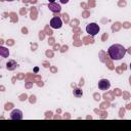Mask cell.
Segmentation results:
<instances>
[{"label": "cell", "mask_w": 131, "mask_h": 131, "mask_svg": "<svg viewBox=\"0 0 131 131\" xmlns=\"http://www.w3.org/2000/svg\"><path fill=\"white\" fill-rule=\"evenodd\" d=\"M126 52H127V49L121 44H113L107 49V53H108L111 59H113V60L122 59L125 56Z\"/></svg>", "instance_id": "obj_1"}, {"label": "cell", "mask_w": 131, "mask_h": 131, "mask_svg": "<svg viewBox=\"0 0 131 131\" xmlns=\"http://www.w3.org/2000/svg\"><path fill=\"white\" fill-rule=\"evenodd\" d=\"M99 30H100V28L96 23H90V24H88L86 26V32L92 37L97 35L99 33Z\"/></svg>", "instance_id": "obj_2"}, {"label": "cell", "mask_w": 131, "mask_h": 131, "mask_svg": "<svg viewBox=\"0 0 131 131\" xmlns=\"http://www.w3.org/2000/svg\"><path fill=\"white\" fill-rule=\"evenodd\" d=\"M49 25H50V27H51L52 29H59V28H61V26H62V20H61L60 17L54 16V17H52V18L50 19Z\"/></svg>", "instance_id": "obj_3"}, {"label": "cell", "mask_w": 131, "mask_h": 131, "mask_svg": "<svg viewBox=\"0 0 131 131\" xmlns=\"http://www.w3.org/2000/svg\"><path fill=\"white\" fill-rule=\"evenodd\" d=\"M9 118L11 120H21L23 119V112L18 108H14L11 111Z\"/></svg>", "instance_id": "obj_4"}, {"label": "cell", "mask_w": 131, "mask_h": 131, "mask_svg": "<svg viewBox=\"0 0 131 131\" xmlns=\"http://www.w3.org/2000/svg\"><path fill=\"white\" fill-rule=\"evenodd\" d=\"M111 87V82L107 80V79H101L98 81V88L102 91H105L107 90L108 88Z\"/></svg>", "instance_id": "obj_5"}, {"label": "cell", "mask_w": 131, "mask_h": 131, "mask_svg": "<svg viewBox=\"0 0 131 131\" xmlns=\"http://www.w3.org/2000/svg\"><path fill=\"white\" fill-rule=\"evenodd\" d=\"M48 8L51 12H54V13H57V12H60L61 10V6L60 4L56 3V2H52V3H49L48 4Z\"/></svg>", "instance_id": "obj_6"}, {"label": "cell", "mask_w": 131, "mask_h": 131, "mask_svg": "<svg viewBox=\"0 0 131 131\" xmlns=\"http://www.w3.org/2000/svg\"><path fill=\"white\" fill-rule=\"evenodd\" d=\"M17 67H18L17 62H16L15 60H13V59H10V60H8V61L6 62V69H7L8 71H13V70H15Z\"/></svg>", "instance_id": "obj_7"}, {"label": "cell", "mask_w": 131, "mask_h": 131, "mask_svg": "<svg viewBox=\"0 0 131 131\" xmlns=\"http://www.w3.org/2000/svg\"><path fill=\"white\" fill-rule=\"evenodd\" d=\"M0 55H1L3 58L8 57V55H9V50H8L7 48L1 46V47H0Z\"/></svg>", "instance_id": "obj_8"}, {"label": "cell", "mask_w": 131, "mask_h": 131, "mask_svg": "<svg viewBox=\"0 0 131 131\" xmlns=\"http://www.w3.org/2000/svg\"><path fill=\"white\" fill-rule=\"evenodd\" d=\"M73 94H74L75 97L79 98V97H82V95H83V91H82L81 88H75L74 91H73Z\"/></svg>", "instance_id": "obj_9"}, {"label": "cell", "mask_w": 131, "mask_h": 131, "mask_svg": "<svg viewBox=\"0 0 131 131\" xmlns=\"http://www.w3.org/2000/svg\"><path fill=\"white\" fill-rule=\"evenodd\" d=\"M59 2L62 3V4H67V3L69 2V0H59Z\"/></svg>", "instance_id": "obj_10"}, {"label": "cell", "mask_w": 131, "mask_h": 131, "mask_svg": "<svg viewBox=\"0 0 131 131\" xmlns=\"http://www.w3.org/2000/svg\"><path fill=\"white\" fill-rule=\"evenodd\" d=\"M49 1V3H52V2H55V0H48Z\"/></svg>", "instance_id": "obj_11"}, {"label": "cell", "mask_w": 131, "mask_h": 131, "mask_svg": "<svg viewBox=\"0 0 131 131\" xmlns=\"http://www.w3.org/2000/svg\"><path fill=\"white\" fill-rule=\"evenodd\" d=\"M5 1H8V2H12V1H14V0H5Z\"/></svg>", "instance_id": "obj_12"}, {"label": "cell", "mask_w": 131, "mask_h": 131, "mask_svg": "<svg viewBox=\"0 0 131 131\" xmlns=\"http://www.w3.org/2000/svg\"><path fill=\"white\" fill-rule=\"evenodd\" d=\"M130 70H131V62H130Z\"/></svg>", "instance_id": "obj_13"}]
</instances>
